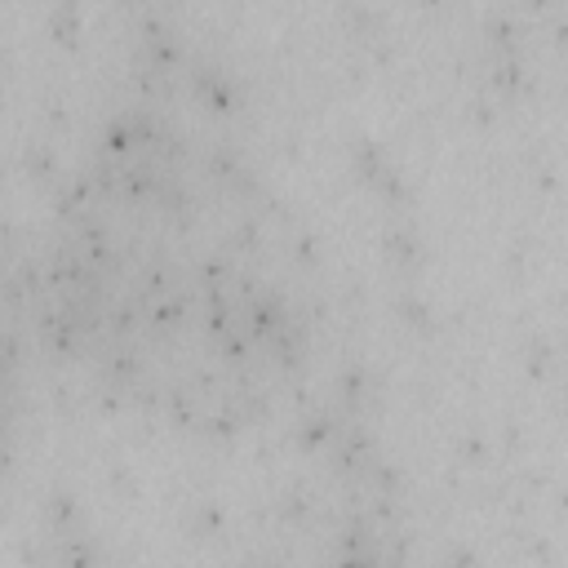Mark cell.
<instances>
[{
	"label": "cell",
	"instance_id": "obj_1",
	"mask_svg": "<svg viewBox=\"0 0 568 568\" xmlns=\"http://www.w3.org/2000/svg\"><path fill=\"white\" fill-rule=\"evenodd\" d=\"M31 297L44 337L102 395L200 435L275 413L315 342L284 209L222 138L160 111L102 133Z\"/></svg>",
	"mask_w": 568,
	"mask_h": 568
},
{
	"label": "cell",
	"instance_id": "obj_2",
	"mask_svg": "<svg viewBox=\"0 0 568 568\" xmlns=\"http://www.w3.org/2000/svg\"><path fill=\"white\" fill-rule=\"evenodd\" d=\"M36 328V297L31 275L18 266L9 231L0 222V462L13 448L27 404V346Z\"/></svg>",
	"mask_w": 568,
	"mask_h": 568
}]
</instances>
